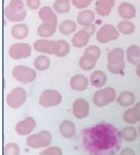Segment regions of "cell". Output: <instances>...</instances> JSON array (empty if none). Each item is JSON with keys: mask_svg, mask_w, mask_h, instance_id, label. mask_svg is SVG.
<instances>
[{"mask_svg": "<svg viewBox=\"0 0 140 155\" xmlns=\"http://www.w3.org/2000/svg\"><path fill=\"white\" fill-rule=\"evenodd\" d=\"M4 155H20V147L14 142H8L4 147Z\"/></svg>", "mask_w": 140, "mask_h": 155, "instance_id": "cell-32", "label": "cell"}, {"mask_svg": "<svg viewBox=\"0 0 140 155\" xmlns=\"http://www.w3.org/2000/svg\"><path fill=\"white\" fill-rule=\"evenodd\" d=\"M39 155H63V150L57 146H50L45 148Z\"/></svg>", "mask_w": 140, "mask_h": 155, "instance_id": "cell-33", "label": "cell"}, {"mask_svg": "<svg viewBox=\"0 0 140 155\" xmlns=\"http://www.w3.org/2000/svg\"><path fill=\"white\" fill-rule=\"evenodd\" d=\"M89 79H90V84L95 86V87H104L106 82H108V77H106L105 72L102 71V70L93 71L92 74L90 75Z\"/></svg>", "mask_w": 140, "mask_h": 155, "instance_id": "cell-21", "label": "cell"}, {"mask_svg": "<svg viewBox=\"0 0 140 155\" xmlns=\"http://www.w3.org/2000/svg\"><path fill=\"white\" fill-rule=\"evenodd\" d=\"M119 38V31L113 25H103L96 34V40L99 43H108Z\"/></svg>", "mask_w": 140, "mask_h": 155, "instance_id": "cell-12", "label": "cell"}, {"mask_svg": "<svg viewBox=\"0 0 140 155\" xmlns=\"http://www.w3.org/2000/svg\"><path fill=\"white\" fill-rule=\"evenodd\" d=\"M135 74H137V76L140 77V63L137 65V69H135Z\"/></svg>", "mask_w": 140, "mask_h": 155, "instance_id": "cell-37", "label": "cell"}, {"mask_svg": "<svg viewBox=\"0 0 140 155\" xmlns=\"http://www.w3.org/2000/svg\"><path fill=\"white\" fill-rule=\"evenodd\" d=\"M134 101H135V96L131 91H124L117 97V103L123 107L132 106Z\"/></svg>", "mask_w": 140, "mask_h": 155, "instance_id": "cell-23", "label": "cell"}, {"mask_svg": "<svg viewBox=\"0 0 140 155\" xmlns=\"http://www.w3.org/2000/svg\"><path fill=\"white\" fill-rule=\"evenodd\" d=\"M53 140V135L49 131H41L35 134H31L27 137L26 143L32 149H40V148H47L50 146Z\"/></svg>", "mask_w": 140, "mask_h": 155, "instance_id": "cell-6", "label": "cell"}, {"mask_svg": "<svg viewBox=\"0 0 140 155\" xmlns=\"http://www.w3.org/2000/svg\"><path fill=\"white\" fill-rule=\"evenodd\" d=\"M11 33H12V36L16 40H23L27 38L28 33H29V28L27 25L25 23H16L12 27L11 29Z\"/></svg>", "mask_w": 140, "mask_h": 155, "instance_id": "cell-22", "label": "cell"}, {"mask_svg": "<svg viewBox=\"0 0 140 155\" xmlns=\"http://www.w3.org/2000/svg\"><path fill=\"white\" fill-rule=\"evenodd\" d=\"M84 133L89 134V138L84 137V146L92 155H95L96 152H111L115 147L119 146L117 130L109 124L96 126L86 130Z\"/></svg>", "mask_w": 140, "mask_h": 155, "instance_id": "cell-1", "label": "cell"}, {"mask_svg": "<svg viewBox=\"0 0 140 155\" xmlns=\"http://www.w3.org/2000/svg\"><path fill=\"white\" fill-rule=\"evenodd\" d=\"M62 103V94L56 90H45L40 94L39 104L40 106L48 109V107H55Z\"/></svg>", "mask_w": 140, "mask_h": 155, "instance_id": "cell-10", "label": "cell"}, {"mask_svg": "<svg viewBox=\"0 0 140 155\" xmlns=\"http://www.w3.org/2000/svg\"><path fill=\"white\" fill-rule=\"evenodd\" d=\"M125 53L122 48H115L108 54V70L113 75L124 74Z\"/></svg>", "mask_w": 140, "mask_h": 155, "instance_id": "cell-3", "label": "cell"}, {"mask_svg": "<svg viewBox=\"0 0 140 155\" xmlns=\"http://www.w3.org/2000/svg\"><path fill=\"white\" fill-rule=\"evenodd\" d=\"M90 36L91 35L84 28H82L81 31L75 33V35L71 39V43H72V46L76 47V48H83V47L88 46V42L90 40Z\"/></svg>", "mask_w": 140, "mask_h": 155, "instance_id": "cell-18", "label": "cell"}, {"mask_svg": "<svg viewBox=\"0 0 140 155\" xmlns=\"http://www.w3.org/2000/svg\"><path fill=\"white\" fill-rule=\"evenodd\" d=\"M58 132L65 139H71L76 135V126L71 120H63L58 126Z\"/></svg>", "mask_w": 140, "mask_h": 155, "instance_id": "cell-17", "label": "cell"}, {"mask_svg": "<svg viewBox=\"0 0 140 155\" xmlns=\"http://www.w3.org/2000/svg\"><path fill=\"white\" fill-rule=\"evenodd\" d=\"M123 119H124L125 123L128 125L137 124L140 121V113L135 107H130L124 112Z\"/></svg>", "mask_w": 140, "mask_h": 155, "instance_id": "cell-25", "label": "cell"}, {"mask_svg": "<svg viewBox=\"0 0 140 155\" xmlns=\"http://www.w3.org/2000/svg\"><path fill=\"white\" fill-rule=\"evenodd\" d=\"M91 2H92V0H71V4L76 8H79V9L88 7Z\"/></svg>", "mask_w": 140, "mask_h": 155, "instance_id": "cell-34", "label": "cell"}, {"mask_svg": "<svg viewBox=\"0 0 140 155\" xmlns=\"http://www.w3.org/2000/svg\"><path fill=\"white\" fill-rule=\"evenodd\" d=\"M134 107H135V109L138 110V112L140 113V101H139V103H137V104L134 105Z\"/></svg>", "mask_w": 140, "mask_h": 155, "instance_id": "cell-38", "label": "cell"}, {"mask_svg": "<svg viewBox=\"0 0 140 155\" xmlns=\"http://www.w3.org/2000/svg\"><path fill=\"white\" fill-rule=\"evenodd\" d=\"M138 135H139V133L138 131L132 127V126H126L124 127L123 130H122V132H120V138L125 141H127V142H132L134 140L138 138Z\"/></svg>", "mask_w": 140, "mask_h": 155, "instance_id": "cell-27", "label": "cell"}, {"mask_svg": "<svg viewBox=\"0 0 140 155\" xmlns=\"http://www.w3.org/2000/svg\"><path fill=\"white\" fill-rule=\"evenodd\" d=\"M119 155H137L135 154V152L131 149V148H124L122 152H120V154Z\"/></svg>", "mask_w": 140, "mask_h": 155, "instance_id": "cell-36", "label": "cell"}, {"mask_svg": "<svg viewBox=\"0 0 140 155\" xmlns=\"http://www.w3.org/2000/svg\"><path fill=\"white\" fill-rule=\"evenodd\" d=\"M126 58L127 61L134 64V65H138L140 63V47L138 46H130L126 50Z\"/></svg>", "mask_w": 140, "mask_h": 155, "instance_id": "cell-24", "label": "cell"}, {"mask_svg": "<svg viewBox=\"0 0 140 155\" xmlns=\"http://www.w3.org/2000/svg\"><path fill=\"white\" fill-rule=\"evenodd\" d=\"M116 0H97L96 4V12L101 16H108L115 6Z\"/></svg>", "mask_w": 140, "mask_h": 155, "instance_id": "cell-19", "label": "cell"}, {"mask_svg": "<svg viewBox=\"0 0 140 155\" xmlns=\"http://www.w3.org/2000/svg\"><path fill=\"white\" fill-rule=\"evenodd\" d=\"M4 14L6 19L12 22H20L27 16V12L25 9V2L22 0H11L5 7Z\"/></svg>", "mask_w": 140, "mask_h": 155, "instance_id": "cell-4", "label": "cell"}, {"mask_svg": "<svg viewBox=\"0 0 140 155\" xmlns=\"http://www.w3.org/2000/svg\"><path fill=\"white\" fill-rule=\"evenodd\" d=\"M34 67L39 71H46L50 67V60L46 55H40L34 60Z\"/></svg>", "mask_w": 140, "mask_h": 155, "instance_id": "cell-29", "label": "cell"}, {"mask_svg": "<svg viewBox=\"0 0 140 155\" xmlns=\"http://www.w3.org/2000/svg\"><path fill=\"white\" fill-rule=\"evenodd\" d=\"M34 50L39 51L41 54L46 55H55L57 54L58 48H60V40H47V39H40L34 42Z\"/></svg>", "mask_w": 140, "mask_h": 155, "instance_id": "cell-9", "label": "cell"}, {"mask_svg": "<svg viewBox=\"0 0 140 155\" xmlns=\"http://www.w3.org/2000/svg\"><path fill=\"white\" fill-rule=\"evenodd\" d=\"M93 20H95V13L90 9H84L77 15L78 25H81L83 27L91 25L93 22Z\"/></svg>", "mask_w": 140, "mask_h": 155, "instance_id": "cell-26", "label": "cell"}, {"mask_svg": "<svg viewBox=\"0 0 140 155\" xmlns=\"http://www.w3.org/2000/svg\"><path fill=\"white\" fill-rule=\"evenodd\" d=\"M99 57H101V49L97 46H89L84 50L83 56L79 58V62H78L79 68L85 71L95 69L97 60Z\"/></svg>", "mask_w": 140, "mask_h": 155, "instance_id": "cell-5", "label": "cell"}, {"mask_svg": "<svg viewBox=\"0 0 140 155\" xmlns=\"http://www.w3.org/2000/svg\"><path fill=\"white\" fill-rule=\"evenodd\" d=\"M36 121L33 117H26L15 125V132L19 135H31V133L35 130Z\"/></svg>", "mask_w": 140, "mask_h": 155, "instance_id": "cell-15", "label": "cell"}, {"mask_svg": "<svg viewBox=\"0 0 140 155\" xmlns=\"http://www.w3.org/2000/svg\"><path fill=\"white\" fill-rule=\"evenodd\" d=\"M118 13H119V15L123 18V20H131V19H133L135 16L137 11H135V7L133 6L132 4L123 2L118 7Z\"/></svg>", "mask_w": 140, "mask_h": 155, "instance_id": "cell-20", "label": "cell"}, {"mask_svg": "<svg viewBox=\"0 0 140 155\" xmlns=\"http://www.w3.org/2000/svg\"><path fill=\"white\" fill-rule=\"evenodd\" d=\"M39 18L43 22L38 27V35L42 39L53 36L57 29V15L55 11L48 6H43L40 8Z\"/></svg>", "mask_w": 140, "mask_h": 155, "instance_id": "cell-2", "label": "cell"}, {"mask_svg": "<svg viewBox=\"0 0 140 155\" xmlns=\"http://www.w3.org/2000/svg\"><path fill=\"white\" fill-rule=\"evenodd\" d=\"M90 84V79H88V77H85L84 75H75L72 76L70 79V87L74 91H84L88 89V86Z\"/></svg>", "mask_w": 140, "mask_h": 155, "instance_id": "cell-16", "label": "cell"}, {"mask_svg": "<svg viewBox=\"0 0 140 155\" xmlns=\"http://www.w3.org/2000/svg\"><path fill=\"white\" fill-rule=\"evenodd\" d=\"M117 28H118L119 33H122L124 35H131L135 31L134 23L131 22L130 20H122L120 22L118 23V27Z\"/></svg>", "mask_w": 140, "mask_h": 155, "instance_id": "cell-28", "label": "cell"}, {"mask_svg": "<svg viewBox=\"0 0 140 155\" xmlns=\"http://www.w3.org/2000/svg\"><path fill=\"white\" fill-rule=\"evenodd\" d=\"M90 113L89 101L84 98H78L72 103V114L77 119H84Z\"/></svg>", "mask_w": 140, "mask_h": 155, "instance_id": "cell-14", "label": "cell"}, {"mask_svg": "<svg viewBox=\"0 0 140 155\" xmlns=\"http://www.w3.org/2000/svg\"><path fill=\"white\" fill-rule=\"evenodd\" d=\"M12 76L22 84H29L35 81L36 71L26 65H15L12 70Z\"/></svg>", "mask_w": 140, "mask_h": 155, "instance_id": "cell-8", "label": "cell"}, {"mask_svg": "<svg viewBox=\"0 0 140 155\" xmlns=\"http://www.w3.org/2000/svg\"><path fill=\"white\" fill-rule=\"evenodd\" d=\"M27 99V92L23 87H14L11 92L6 96L7 105L13 110L21 107Z\"/></svg>", "mask_w": 140, "mask_h": 155, "instance_id": "cell-11", "label": "cell"}, {"mask_svg": "<svg viewBox=\"0 0 140 155\" xmlns=\"http://www.w3.org/2000/svg\"><path fill=\"white\" fill-rule=\"evenodd\" d=\"M117 93L113 87H102L93 93L92 101L95 106L97 107H104L116 101Z\"/></svg>", "mask_w": 140, "mask_h": 155, "instance_id": "cell-7", "label": "cell"}, {"mask_svg": "<svg viewBox=\"0 0 140 155\" xmlns=\"http://www.w3.org/2000/svg\"><path fill=\"white\" fill-rule=\"evenodd\" d=\"M26 5L28 7L35 11V9H39L40 6H41V1L40 0H26Z\"/></svg>", "mask_w": 140, "mask_h": 155, "instance_id": "cell-35", "label": "cell"}, {"mask_svg": "<svg viewBox=\"0 0 140 155\" xmlns=\"http://www.w3.org/2000/svg\"><path fill=\"white\" fill-rule=\"evenodd\" d=\"M76 27H77V25H76V22H74L72 20H64L60 25L58 29H60V33L63 34V35H70L74 31H76Z\"/></svg>", "mask_w": 140, "mask_h": 155, "instance_id": "cell-30", "label": "cell"}, {"mask_svg": "<svg viewBox=\"0 0 140 155\" xmlns=\"http://www.w3.org/2000/svg\"><path fill=\"white\" fill-rule=\"evenodd\" d=\"M8 55L13 60H22L27 58L32 55V47L28 43H14L9 47L8 49Z\"/></svg>", "mask_w": 140, "mask_h": 155, "instance_id": "cell-13", "label": "cell"}, {"mask_svg": "<svg viewBox=\"0 0 140 155\" xmlns=\"http://www.w3.org/2000/svg\"><path fill=\"white\" fill-rule=\"evenodd\" d=\"M138 133H139V137H140V125H139V127H138Z\"/></svg>", "mask_w": 140, "mask_h": 155, "instance_id": "cell-39", "label": "cell"}, {"mask_svg": "<svg viewBox=\"0 0 140 155\" xmlns=\"http://www.w3.org/2000/svg\"><path fill=\"white\" fill-rule=\"evenodd\" d=\"M70 2L69 0H55L54 6H53V9H54L56 13H60V14H65L70 11Z\"/></svg>", "mask_w": 140, "mask_h": 155, "instance_id": "cell-31", "label": "cell"}]
</instances>
